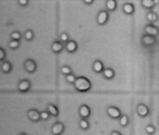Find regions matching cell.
I'll use <instances>...</instances> for the list:
<instances>
[{
    "instance_id": "cell-1",
    "label": "cell",
    "mask_w": 159,
    "mask_h": 135,
    "mask_svg": "<svg viewBox=\"0 0 159 135\" xmlns=\"http://www.w3.org/2000/svg\"><path fill=\"white\" fill-rule=\"evenodd\" d=\"M75 88L77 91L80 92H87L91 89V82L85 77H79L76 78L75 82Z\"/></svg>"
},
{
    "instance_id": "cell-2",
    "label": "cell",
    "mask_w": 159,
    "mask_h": 135,
    "mask_svg": "<svg viewBox=\"0 0 159 135\" xmlns=\"http://www.w3.org/2000/svg\"><path fill=\"white\" fill-rule=\"evenodd\" d=\"M23 67L25 69V71L29 74H33L36 71V63L34 60L32 59H28L24 62V64H23Z\"/></svg>"
},
{
    "instance_id": "cell-3",
    "label": "cell",
    "mask_w": 159,
    "mask_h": 135,
    "mask_svg": "<svg viewBox=\"0 0 159 135\" xmlns=\"http://www.w3.org/2000/svg\"><path fill=\"white\" fill-rule=\"evenodd\" d=\"M142 43L145 47H152L157 43V38H156V36L145 34L142 37Z\"/></svg>"
},
{
    "instance_id": "cell-4",
    "label": "cell",
    "mask_w": 159,
    "mask_h": 135,
    "mask_svg": "<svg viewBox=\"0 0 159 135\" xmlns=\"http://www.w3.org/2000/svg\"><path fill=\"white\" fill-rule=\"evenodd\" d=\"M109 20V14L106 10H101L97 15V23L99 25H104Z\"/></svg>"
},
{
    "instance_id": "cell-5",
    "label": "cell",
    "mask_w": 159,
    "mask_h": 135,
    "mask_svg": "<svg viewBox=\"0 0 159 135\" xmlns=\"http://www.w3.org/2000/svg\"><path fill=\"white\" fill-rule=\"evenodd\" d=\"M107 114L111 119H117L122 116L120 109H118L116 106H109L107 108Z\"/></svg>"
},
{
    "instance_id": "cell-6",
    "label": "cell",
    "mask_w": 159,
    "mask_h": 135,
    "mask_svg": "<svg viewBox=\"0 0 159 135\" xmlns=\"http://www.w3.org/2000/svg\"><path fill=\"white\" fill-rule=\"evenodd\" d=\"M144 31H145V33L147 35H153V36H156V37L159 35V29L152 23L147 24L145 26V28H144Z\"/></svg>"
},
{
    "instance_id": "cell-7",
    "label": "cell",
    "mask_w": 159,
    "mask_h": 135,
    "mask_svg": "<svg viewBox=\"0 0 159 135\" xmlns=\"http://www.w3.org/2000/svg\"><path fill=\"white\" fill-rule=\"evenodd\" d=\"M64 131V125L61 122H57L52 126L51 133L53 135H61Z\"/></svg>"
},
{
    "instance_id": "cell-8",
    "label": "cell",
    "mask_w": 159,
    "mask_h": 135,
    "mask_svg": "<svg viewBox=\"0 0 159 135\" xmlns=\"http://www.w3.org/2000/svg\"><path fill=\"white\" fill-rule=\"evenodd\" d=\"M30 88H31V83L29 80H26V79L20 81L18 84V90L20 92H26L30 90Z\"/></svg>"
},
{
    "instance_id": "cell-9",
    "label": "cell",
    "mask_w": 159,
    "mask_h": 135,
    "mask_svg": "<svg viewBox=\"0 0 159 135\" xmlns=\"http://www.w3.org/2000/svg\"><path fill=\"white\" fill-rule=\"evenodd\" d=\"M27 117H28V119H29L31 121H34V122H36V121H38L39 119H40V113H39L37 110H35V109H31V110H29L28 113H27Z\"/></svg>"
},
{
    "instance_id": "cell-10",
    "label": "cell",
    "mask_w": 159,
    "mask_h": 135,
    "mask_svg": "<svg viewBox=\"0 0 159 135\" xmlns=\"http://www.w3.org/2000/svg\"><path fill=\"white\" fill-rule=\"evenodd\" d=\"M137 113H138V115L140 116V117H142V118H145V117H147L148 115H149V113H150V110H149V108L145 105H138V107H137Z\"/></svg>"
},
{
    "instance_id": "cell-11",
    "label": "cell",
    "mask_w": 159,
    "mask_h": 135,
    "mask_svg": "<svg viewBox=\"0 0 159 135\" xmlns=\"http://www.w3.org/2000/svg\"><path fill=\"white\" fill-rule=\"evenodd\" d=\"M90 108L88 105H83L79 107V115L82 119H88L90 116Z\"/></svg>"
},
{
    "instance_id": "cell-12",
    "label": "cell",
    "mask_w": 159,
    "mask_h": 135,
    "mask_svg": "<svg viewBox=\"0 0 159 135\" xmlns=\"http://www.w3.org/2000/svg\"><path fill=\"white\" fill-rule=\"evenodd\" d=\"M65 49H66V50H67L69 53H74V52H75V51L77 50L78 45H77V43H76L75 40H69V41L66 43Z\"/></svg>"
},
{
    "instance_id": "cell-13",
    "label": "cell",
    "mask_w": 159,
    "mask_h": 135,
    "mask_svg": "<svg viewBox=\"0 0 159 135\" xmlns=\"http://www.w3.org/2000/svg\"><path fill=\"white\" fill-rule=\"evenodd\" d=\"M122 9H123V12L126 14V15H132L135 11V7L133 6V4L131 3H126L123 5L122 7Z\"/></svg>"
},
{
    "instance_id": "cell-14",
    "label": "cell",
    "mask_w": 159,
    "mask_h": 135,
    "mask_svg": "<svg viewBox=\"0 0 159 135\" xmlns=\"http://www.w3.org/2000/svg\"><path fill=\"white\" fill-rule=\"evenodd\" d=\"M92 69H93V71H94L95 73H97V74H100V73L103 72L104 66H103L102 62H101V61H99V60L95 61L94 63H93V65H92Z\"/></svg>"
},
{
    "instance_id": "cell-15",
    "label": "cell",
    "mask_w": 159,
    "mask_h": 135,
    "mask_svg": "<svg viewBox=\"0 0 159 135\" xmlns=\"http://www.w3.org/2000/svg\"><path fill=\"white\" fill-rule=\"evenodd\" d=\"M51 49L54 53H60L63 49V45L61 41H55L51 45Z\"/></svg>"
},
{
    "instance_id": "cell-16",
    "label": "cell",
    "mask_w": 159,
    "mask_h": 135,
    "mask_svg": "<svg viewBox=\"0 0 159 135\" xmlns=\"http://www.w3.org/2000/svg\"><path fill=\"white\" fill-rule=\"evenodd\" d=\"M105 7L109 11H114L117 7V2L116 0H106Z\"/></svg>"
},
{
    "instance_id": "cell-17",
    "label": "cell",
    "mask_w": 159,
    "mask_h": 135,
    "mask_svg": "<svg viewBox=\"0 0 159 135\" xmlns=\"http://www.w3.org/2000/svg\"><path fill=\"white\" fill-rule=\"evenodd\" d=\"M146 20L150 22V23H154L158 20V15L155 12V11H149L146 14Z\"/></svg>"
},
{
    "instance_id": "cell-18",
    "label": "cell",
    "mask_w": 159,
    "mask_h": 135,
    "mask_svg": "<svg viewBox=\"0 0 159 135\" xmlns=\"http://www.w3.org/2000/svg\"><path fill=\"white\" fill-rule=\"evenodd\" d=\"M102 74H103V77L106 79H112V78L115 77V75H116L114 69H112V68H104Z\"/></svg>"
},
{
    "instance_id": "cell-19",
    "label": "cell",
    "mask_w": 159,
    "mask_h": 135,
    "mask_svg": "<svg viewBox=\"0 0 159 135\" xmlns=\"http://www.w3.org/2000/svg\"><path fill=\"white\" fill-rule=\"evenodd\" d=\"M1 69H2V71H3L5 74H8V73L11 71V69H12L11 63H10L8 61L3 62V63H2V65H1Z\"/></svg>"
},
{
    "instance_id": "cell-20",
    "label": "cell",
    "mask_w": 159,
    "mask_h": 135,
    "mask_svg": "<svg viewBox=\"0 0 159 135\" xmlns=\"http://www.w3.org/2000/svg\"><path fill=\"white\" fill-rule=\"evenodd\" d=\"M141 3H142V6L144 8H147V9H151L156 6L154 0H142Z\"/></svg>"
},
{
    "instance_id": "cell-21",
    "label": "cell",
    "mask_w": 159,
    "mask_h": 135,
    "mask_svg": "<svg viewBox=\"0 0 159 135\" xmlns=\"http://www.w3.org/2000/svg\"><path fill=\"white\" fill-rule=\"evenodd\" d=\"M48 111L50 114V116H52V117H57L59 115V109L54 105H49L48 106Z\"/></svg>"
},
{
    "instance_id": "cell-22",
    "label": "cell",
    "mask_w": 159,
    "mask_h": 135,
    "mask_svg": "<svg viewBox=\"0 0 159 135\" xmlns=\"http://www.w3.org/2000/svg\"><path fill=\"white\" fill-rule=\"evenodd\" d=\"M129 117L126 116V115H122L120 118H119V124L122 126V127H127L129 125Z\"/></svg>"
},
{
    "instance_id": "cell-23",
    "label": "cell",
    "mask_w": 159,
    "mask_h": 135,
    "mask_svg": "<svg viewBox=\"0 0 159 135\" xmlns=\"http://www.w3.org/2000/svg\"><path fill=\"white\" fill-rule=\"evenodd\" d=\"M79 126H80V128L82 130L86 131V130H88L89 128V123L87 120V119H81L80 122H79Z\"/></svg>"
},
{
    "instance_id": "cell-24",
    "label": "cell",
    "mask_w": 159,
    "mask_h": 135,
    "mask_svg": "<svg viewBox=\"0 0 159 135\" xmlns=\"http://www.w3.org/2000/svg\"><path fill=\"white\" fill-rule=\"evenodd\" d=\"M23 36H24V38H25L27 41H31V40L34 39V32H33L32 30H27V31L24 33Z\"/></svg>"
},
{
    "instance_id": "cell-25",
    "label": "cell",
    "mask_w": 159,
    "mask_h": 135,
    "mask_svg": "<svg viewBox=\"0 0 159 135\" xmlns=\"http://www.w3.org/2000/svg\"><path fill=\"white\" fill-rule=\"evenodd\" d=\"M8 47L9 49H17L19 47H20V42L19 40H14V39H11L8 43Z\"/></svg>"
},
{
    "instance_id": "cell-26",
    "label": "cell",
    "mask_w": 159,
    "mask_h": 135,
    "mask_svg": "<svg viewBox=\"0 0 159 135\" xmlns=\"http://www.w3.org/2000/svg\"><path fill=\"white\" fill-rule=\"evenodd\" d=\"M61 73L62 75H64V76H68V75L72 74V69H71L69 66L64 65V66H62V67L61 68Z\"/></svg>"
},
{
    "instance_id": "cell-27",
    "label": "cell",
    "mask_w": 159,
    "mask_h": 135,
    "mask_svg": "<svg viewBox=\"0 0 159 135\" xmlns=\"http://www.w3.org/2000/svg\"><path fill=\"white\" fill-rule=\"evenodd\" d=\"M10 37H11V39L19 40V41H20V39L21 38V34H20L19 31H14V32H12V33H11Z\"/></svg>"
},
{
    "instance_id": "cell-28",
    "label": "cell",
    "mask_w": 159,
    "mask_h": 135,
    "mask_svg": "<svg viewBox=\"0 0 159 135\" xmlns=\"http://www.w3.org/2000/svg\"><path fill=\"white\" fill-rule=\"evenodd\" d=\"M60 40H61L62 43H67V42L70 40L69 35H68L67 33H61V34L60 35Z\"/></svg>"
},
{
    "instance_id": "cell-29",
    "label": "cell",
    "mask_w": 159,
    "mask_h": 135,
    "mask_svg": "<svg viewBox=\"0 0 159 135\" xmlns=\"http://www.w3.org/2000/svg\"><path fill=\"white\" fill-rule=\"evenodd\" d=\"M76 78H77V77H75V76L73 75V74H70V75L66 76V81H67L68 83H70V84H75Z\"/></svg>"
},
{
    "instance_id": "cell-30",
    "label": "cell",
    "mask_w": 159,
    "mask_h": 135,
    "mask_svg": "<svg viewBox=\"0 0 159 135\" xmlns=\"http://www.w3.org/2000/svg\"><path fill=\"white\" fill-rule=\"evenodd\" d=\"M50 117V114L48 113V111H43L40 113V119L42 120H48Z\"/></svg>"
},
{
    "instance_id": "cell-31",
    "label": "cell",
    "mask_w": 159,
    "mask_h": 135,
    "mask_svg": "<svg viewBox=\"0 0 159 135\" xmlns=\"http://www.w3.org/2000/svg\"><path fill=\"white\" fill-rule=\"evenodd\" d=\"M146 133H148L149 135H153L155 133H156V128L153 126V125H148L147 127H146Z\"/></svg>"
},
{
    "instance_id": "cell-32",
    "label": "cell",
    "mask_w": 159,
    "mask_h": 135,
    "mask_svg": "<svg viewBox=\"0 0 159 135\" xmlns=\"http://www.w3.org/2000/svg\"><path fill=\"white\" fill-rule=\"evenodd\" d=\"M5 58H6V51H5V49L3 48H1L0 49V61L4 62Z\"/></svg>"
},
{
    "instance_id": "cell-33",
    "label": "cell",
    "mask_w": 159,
    "mask_h": 135,
    "mask_svg": "<svg viewBox=\"0 0 159 135\" xmlns=\"http://www.w3.org/2000/svg\"><path fill=\"white\" fill-rule=\"evenodd\" d=\"M18 3L20 7H26L29 4V0H18Z\"/></svg>"
},
{
    "instance_id": "cell-34",
    "label": "cell",
    "mask_w": 159,
    "mask_h": 135,
    "mask_svg": "<svg viewBox=\"0 0 159 135\" xmlns=\"http://www.w3.org/2000/svg\"><path fill=\"white\" fill-rule=\"evenodd\" d=\"M83 2H84L86 5H91V4L94 2V0H83Z\"/></svg>"
},
{
    "instance_id": "cell-35",
    "label": "cell",
    "mask_w": 159,
    "mask_h": 135,
    "mask_svg": "<svg viewBox=\"0 0 159 135\" xmlns=\"http://www.w3.org/2000/svg\"><path fill=\"white\" fill-rule=\"evenodd\" d=\"M111 135H121V133H119L118 132H113Z\"/></svg>"
},
{
    "instance_id": "cell-36",
    "label": "cell",
    "mask_w": 159,
    "mask_h": 135,
    "mask_svg": "<svg viewBox=\"0 0 159 135\" xmlns=\"http://www.w3.org/2000/svg\"><path fill=\"white\" fill-rule=\"evenodd\" d=\"M154 1H155V4H156V5L159 4V0H154Z\"/></svg>"
},
{
    "instance_id": "cell-37",
    "label": "cell",
    "mask_w": 159,
    "mask_h": 135,
    "mask_svg": "<svg viewBox=\"0 0 159 135\" xmlns=\"http://www.w3.org/2000/svg\"><path fill=\"white\" fill-rule=\"evenodd\" d=\"M19 135H27L26 133H20V134H19Z\"/></svg>"
},
{
    "instance_id": "cell-38",
    "label": "cell",
    "mask_w": 159,
    "mask_h": 135,
    "mask_svg": "<svg viewBox=\"0 0 159 135\" xmlns=\"http://www.w3.org/2000/svg\"><path fill=\"white\" fill-rule=\"evenodd\" d=\"M158 124H159V119H158Z\"/></svg>"
}]
</instances>
